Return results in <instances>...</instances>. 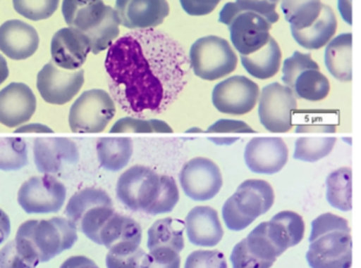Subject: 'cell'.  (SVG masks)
I'll return each instance as SVG.
<instances>
[{"instance_id": "obj_1", "label": "cell", "mask_w": 361, "mask_h": 268, "mask_svg": "<svg viewBox=\"0 0 361 268\" xmlns=\"http://www.w3.org/2000/svg\"><path fill=\"white\" fill-rule=\"evenodd\" d=\"M190 69L183 46L156 29L124 34L105 58L111 96L135 117L166 111L187 84Z\"/></svg>"}, {"instance_id": "obj_2", "label": "cell", "mask_w": 361, "mask_h": 268, "mask_svg": "<svg viewBox=\"0 0 361 268\" xmlns=\"http://www.w3.org/2000/svg\"><path fill=\"white\" fill-rule=\"evenodd\" d=\"M117 198L133 211L157 215L171 212L179 200L176 181L149 167H130L117 181Z\"/></svg>"}, {"instance_id": "obj_3", "label": "cell", "mask_w": 361, "mask_h": 268, "mask_svg": "<svg viewBox=\"0 0 361 268\" xmlns=\"http://www.w3.org/2000/svg\"><path fill=\"white\" fill-rule=\"evenodd\" d=\"M306 261L310 268H350L352 236L344 217L327 212L312 222Z\"/></svg>"}, {"instance_id": "obj_4", "label": "cell", "mask_w": 361, "mask_h": 268, "mask_svg": "<svg viewBox=\"0 0 361 268\" xmlns=\"http://www.w3.org/2000/svg\"><path fill=\"white\" fill-rule=\"evenodd\" d=\"M16 238L24 241L41 263L49 262L78 242L75 224L65 217L29 219L18 228Z\"/></svg>"}, {"instance_id": "obj_5", "label": "cell", "mask_w": 361, "mask_h": 268, "mask_svg": "<svg viewBox=\"0 0 361 268\" xmlns=\"http://www.w3.org/2000/svg\"><path fill=\"white\" fill-rule=\"evenodd\" d=\"M274 203L271 185L264 179H246L226 200L221 210L228 229H246L257 217L265 215Z\"/></svg>"}, {"instance_id": "obj_6", "label": "cell", "mask_w": 361, "mask_h": 268, "mask_svg": "<svg viewBox=\"0 0 361 268\" xmlns=\"http://www.w3.org/2000/svg\"><path fill=\"white\" fill-rule=\"evenodd\" d=\"M65 213L77 230L97 244L101 228L115 213V208L111 196L104 190L86 188L71 196Z\"/></svg>"}, {"instance_id": "obj_7", "label": "cell", "mask_w": 361, "mask_h": 268, "mask_svg": "<svg viewBox=\"0 0 361 268\" xmlns=\"http://www.w3.org/2000/svg\"><path fill=\"white\" fill-rule=\"evenodd\" d=\"M219 23L229 27L234 49L240 55L257 52L269 42L272 25L262 15L251 11H240L233 2H228L219 12Z\"/></svg>"}, {"instance_id": "obj_8", "label": "cell", "mask_w": 361, "mask_h": 268, "mask_svg": "<svg viewBox=\"0 0 361 268\" xmlns=\"http://www.w3.org/2000/svg\"><path fill=\"white\" fill-rule=\"evenodd\" d=\"M189 61L197 77L212 82L231 74L238 65V56L225 38L210 35L192 44Z\"/></svg>"}, {"instance_id": "obj_9", "label": "cell", "mask_w": 361, "mask_h": 268, "mask_svg": "<svg viewBox=\"0 0 361 268\" xmlns=\"http://www.w3.org/2000/svg\"><path fill=\"white\" fill-rule=\"evenodd\" d=\"M116 114L115 101L102 89L82 93L71 106L69 126L73 132H102Z\"/></svg>"}, {"instance_id": "obj_10", "label": "cell", "mask_w": 361, "mask_h": 268, "mask_svg": "<svg viewBox=\"0 0 361 268\" xmlns=\"http://www.w3.org/2000/svg\"><path fill=\"white\" fill-rule=\"evenodd\" d=\"M259 101L257 113L266 130L285 133L293 128V112L297 109V99L291 89L272 82L264 87Z\"/></svg>"}, {"instance_id": "obj_11", "label": "cell", "mask_w": 361, "mask_h": 268, "mask_svg": "<svg viewBox=\"0 0 361 268\" xmlns=\"http://www.w3.org/2000/svg\"><path fill=\"white\" fill-rule=\"evenodd\" d=\"M64 184L52 174L32 177L20 186L18 202L29 215L54 213L62 209L66 200Z\"/></svg>"}, {"instance_id": "obj_12", "label": "cell", "mask_w": 361, "mask_h": 268, "mask_svg": "<svg viewBox=\"0 0 361 268\" xmlns=\"http://www.w3.org/2000/svg\"><path fill=\"white\" fill-rule=\"evenodd\" d=\"M179 181L185 196L195 202L212 200L223 187L221 169L207 158H194L185 162Z\"/></svg>"}, {"instance_id": "obj_13", "label": "cell", "mask_w": 361, "mask_h": 268, "mask_svg": "<svg viewBox=\"0 0 361 268\" xmlns=\"http://www.w3.org/2000/svg\"><path fill=\"white\" fill-rule=\"evenodd\" d=\"M259 97V88L250 78L231 76L213 89L212 103L217 111L243 115L252 111Z\"/></svg>"}, {"instance_id": "obj_14", "label": "cell", "mask_w": 361, "mask_h": 268, "mask_svg": "<svg viewBox=\"0 0 361 268\" xmlns=\"http://www.w3.org/2000/svg\"><path fill=\"white\" fill-rule=\"evenodd\" d=\"M84 84V70H65L54 61L46 63L37 74V90L44 101L64 105L78 94Z\"/></svg>"}, {"instance_id": "obj_15", "label": "cell", "mask_w": 361, "mask_h": 268, "mask_svg": "<svg viewBox=\"0 0 361 268\" xmlns=\"http://www.w3.org/2000/svg\"><path fill=\"white\" fill-rule=\"evenodd\" d=\"M245 162L257 174H276L288 160V148L281 137H255L247 143Z\"/></svg>"}, {"instance_id": "obj_16", "label": "cell", "mask_w": 361, "mask_h": 268, "mask_svg": "<svg viewBox=\"0 0 361 268\" xmlns=\"http://www.w3.org/2000/svg\"><path fill=\"white\" fill-rule=\"evenodd\" d=\"M37 170L44 174L60 172L66 165L79 162L78 146L67 137H37L33 146Z\"/></svg>"}, {"instance_id": "obj_17", "label": "cell", "mask_w": 361, "mask_h": 268, "mask_svg": "<svg viewBox=\"0 0 361 268\" xmlns=\"http://www.w3.org/2000/svg\"><path fill=\"white\" fill-rule=\"evenodd\" d=\"M142 228L132 217L115 211L99 232L97 244L103 245L109 253H128L140 248Z\"/></svg>"}, {"instance_id": "obj_18", "label": "cell", "mask_w": 361, "mask_h": 268, "mask_svg": "<svg viewBox=\"0 0 361 268\" xmlns=\"http://www.w3.org/2000/svg\"><path fill=\"white\" fill-rule=\"evenodd\" d=\"M116 12L122 25L130 30L154 29L169 16L166 0H116Z\"/></svg>"}, {"instance_id": "obj_19", "label": "cell", "mask_w": 361, "mask_h": 268, "mask_svg": "<svg viewBox=\"0 0 361 268\" xmlns=\"http://www.w3.org/2000/svg\"><path fill=\"white\" fill-rule=\"evenodd\" d=\"M37 110V97L30 87L12 82L0 91V124L9 128L28 122Z\"/></svg>"}, {"instance_id": "obj_20", "label": "cell", "mask_w": 361, "mask_h": 268, "mask_svg": "<svg viewBox=\"0 0 361 268\" xmlns=\"http://www.w3.org/2000/svg\"><path fill=\"white\" fill-rule=\"evenodd\" d=\"M90 52L87 37L73 27H63L52 37V61L62 69H80L85 63Z\"/></svg>"}, {"instance_id": "obj_21", "label": "cell", "mask_w": 361, "mask_h": 268, "mask_svg": "<svg viewBox=\"0 0 361 268\" xmlns=\"http://www.w3.org/2000/svg\"><path fill=\"white\" fill-rule=\"evenodd\" d=\"M261 224L268 242L279 257L287 249L299 244L305 231L303 217L290 210L281 211L270 221Z\"/></svg>"}, {"instance_id": "obj_22", "label": "cell", "mask_w": 361, "mask_h": 268, "mask_svg": "<svg viewBox=\"0 0 361 268\" xmlns=\"http://www.w3.org/2000/svg\"><path fill=\"white\" fill-rule=\"evenodd\" d=\"M37 30L25 21H6L0 25V51L14 60H24L32 56L39 49Z\"/></svg>"}, {"instance_id": "obj_23", "label": "cell", "mask_w": 361, "mask_h": 268, "mask_svg": "<svg viewBox=\"0 0 361 268\" xmlns=\"http://www.w3.org/2000/svg\"><path fill=\"white\" fill-rule=\"evenodd\" d=\"M185 228L188 238L195 246H216L224 236L219 213L212 207H194L185 217Z\"/></svg>"}, {"instance_id": "obj_24", "label": "cell", "mask_w": 361, "mask_h": 268, "mask_svg": "<svg viewBox=\"0 0 361 268\" xmlns=\"http://www.w3.org/2000/svg\"><path fill=\"white\" fill-rule=\"evenodd\" d=\"M109 6L103 0H63L62 13L69 27L87 35L104 20Z\"/></svg>"}, {"instance_id": "obj_25", "label": "cell", "mask_w": 361, "mask_h": 268, "mask_svg": "<svg viewBox=\"0 0 361 268\" xmlns=\"http://www.w3.org/2000/svg\"><path fill=\"white\" fill-rule=\"evenodd\" d=\"M291 30V35L302 48L319 50L331 42L337 31L335 13L326 4H322L320 16L307 29Z\"/></svg>"}, {"instance_id": "obj_26", "label": "cell", "mask_w": 361, "mask_h": 268, "mask_svg": "<svg viewBox=\"0 0 361 268\" xmlns=\"http://www.w3.org/2000/svg\"><path fill=\"white\" fill-rule=\"evenodd\" d=\"M352 34L342 33L331 39L325 49L327 71L340 82L352 80Z\"/></svg>"}, {"instance_id": "obj_27", "label": "cell", "mask_w": 361, "mask_h": 268, "mask_svg": "<svg viewBox=\"0 0 361 268\" xmlns=\"http://www.w3.org/2000/svg\"><path fill=\"white\" fill-rule=\"evenodd\" d=\"M282 52L280 46L274 38L270 37L269 42L249 55H240L243 67L253 77L259 79H268L274 77L280 69Z\"/></svg>"}, {"instance_id": "obj_28", "label": "cell", "mask_w": 361, "mask_h": 268, "mask_svg": "<svg viewBox=\"0 0 361 268\" xmlns=\"http://www.w3.org/2000/svg\"><path fill=\"white\" fill-rule=\"evenodd\" d=\"M134 152L130 137H102L97 143V153L105 170H122L128 166Z\"/></svg>"}, {"instance_id": "obj_29", "label": "cell", "mask_w": 361, "mask_h": 268, "mask_svg": "<svg viewBox=\"0 0 361 268\" xmlns=\"http://www.w3.org/2000/svg\"><path fill=\"white\" fill-rule=\"evenodd\" d=\"M185 222L166 217L158 219L147 230V248L149 250L166 247L180 253L185 248L183 238Z\"/></svg>"}, {"instance_id": "obj_30", "label": "cell", "mask_w": 361, "mask_h": 268, "mask_svg": "<svg viewBox=\"0 0 361 268\" xmlns=\"http://www.w3.org/2000/svg\"><path fill=\"white\" fill-rule=\"evenodd\" d=\"M326 200L340 211L352 210V170L342 167L333 171L326 179Z\"/></svg>"}, {"instance_id": "obj_31", "label": "cell", "mask_w": 361, "mask_h": 268, "mask_svg": "<svg viewBox=\"0 0 361 268\" xmlns=\"http://www.w3.org/2000/svg\"><path fill=\"white\" fill-rule=\"evenodd\" d=\"M331 84L320 69H305L295 78L293 91L295 96L308 101L326 98Z\"/></svg>"}, {"instance_id": "obj_32", "label": "cell", "mask_w": 361, "mask_h": 268, "mask_svg": "<svg viewBox=\"0 0 361 268\" xmlns=\"http://www.w3.org/2000/svg\"><path fill=\"white\" fill-rule=\"evenodd\" d=\"M321 0H281V8L290 29L304 30L312 25L322 11Z\"/></svg>"}, {"instance_id": "obj_33", "label": "cell", "mask_w": 361, "mask_h": 268, "mask_svg": "<svg viewBox=\"0 0 361 268\" xmlns=\"http://www.w3.org/2000/svg\"><path fill=\"white\" fill-rule=\"evenodd\" d=\"M120 25L121 23L115 8L109 6L104 20L94 31L85 35L90 42V52L99 54L107 50L119 36Z\"/></svg>"}, {"instance_id": "obj_34", "label": "cell", "mask_w": 361, "mask_h": 268, "mask_svg": "<svg viewBox=\"0 0 361 268\" xmlns=\"http://www.w3.org/2000/svg\"><path fill=\"white\" fill-rule=\"evenodd\" d=\"M39 263L32 249L18 238L10 241L0 250V268H37Z\"/></svg>"}, {"instance_id": "obj_35", "label": "cell", "mask_w": 361, "mask_h": 268, "mask_svg": "<svg viewBox=\"0 0 361 268\" xmlns=\"http://www.w3.org/2000/svg\"><path fill=\"white\" fill-rule=\"evenodd\" d=\"M28 164V148L22 137H0V170L18 171Z\"/></svg>"}, {"instance_id": "obj_36", "label": "cell", "mask_w": 361, "mask_h": 268, "mask_svg": "<svg viewBox=\"0 0 361 268\" xmlns=\"http://www.w3.org/2000/svg\"><path fill=\"white\" fill-rule=\"evenodd\" d=\"M336 143V137H300L295 145L293 158L314 162L329 155Z\"/></svg>"}, {"instance_id": "obj_37", "label": "cell", "mask_w": 361, "mask_h": 268, "mask_svg": "<svg viewBox=\"0 0 361 268\" xmlns=\"http://www.w3.org/2000/svg\"><path fill=\"white\" fill-rule=\"evenodd\" d=\"M111 133H172L168 122L156 118L123 117L115 122Z\"/></svg>"}, {"instance_id": "obj_38", "label": "cell", "mask_w": 361, "mask_h": 268, "mask_svg": "<svg viewBox=\"0 0 361 268\" xmlns=\"http://www.w3.org/2000/svg\"><path fill=\"white\" fill-rule=\"evenodd\" d=\"M60 0H13L16 12L30 20L49 18L58 10Z\"/></svg>"}, {"instance_id": "obj_39", "label": "cell", "mask_w": 361, "mask_h": 268, "mask_svg": "<svg viewBox=\"0 0 361 268\" xmlns=\"http://www.w3.org/2000/svg\"><path fill=\"white\" fill-rule=\"evenodd\" d=\"M305 69H320V67L312 58V55L295 51L283 63L282 80L284 86L288 87L289 89L293 88L295 78Z\"/></svg>"}, {"instance_id": "obj_40", "label": "cell", "mask_w": 361, "mask_h": 268, "mask_svg": "<svg viewBox=\"0 0 361 268\" xmlns=\"http://www.w3.org/2000/svg\"><path fill=\"white\" fill-rule=\"evenodd\" d=\"M140 268H180V255L173 249L158 247L145 253Z\"/></svg>"}, {"instance_id": "obj_41", "label": "cell", "mask_w": 361, "mask_h": 268, "mask_svg": "<svg viewBox=\"0 0 361 268\" xmlns=\"http://www.w3.org/2000/svg\"><path fill=\"white\" fill-rule=\"evenodd\" d=\"M185 268H228V264L221 251L196 250L187 257Z\"/></svg>"}, {"instance_id": "obj_42", "label": "cell", "mask_w": 361, "mask_h": 268, "mask_svg": "<svg viewBox=\"0 0 361 268\" xmlns=\"http://www.w3.org/2000/svg\"><path fill=\"white\" fill-rule=\"evenodd\" d=\"M230 261H231L232 268H270L274 265V263L262 261L253 255L247 248L245 238L240 241L232 249Z\"/></svg>"}, {"instance_id": "obj_43", "label": "cell", "mask_w": 361, "mask_h": 268, "mask_svg": "<svg viewBox=\"0 0 361 268\" xmlns=\"http://www.w3.org/2000/svg\"><path fill=\"white\" fill-rule=\"evenodd\" d=\"M280 0H235L234 8L240 11H251L265 17L271 25L279 20L276 6Z\"/></svg>"}, {"instance_id": "obj_44", "label": "cell", "mask_w": 361, "mask_h": 268, "mask_svg": "<svg viewBox=\"0 0 361 268\" xmlns=\"http://www.w3.org/2000/svg\"><path fill=\"white\" fill-rule=\"evenodd\" d=\"M145 251L138 248L136 251L128 253H107V268H140L141 262L145 257Z\"/></svg>"}, {"instance_id": "obj_45", "label": "cell", "mask_w": 361, "mask_h": 268, "mask_svg": "<svg viewBox=\"0 0 361 268\" xmlns=\"http://www.w3.org/2000/svg\"><path fill=\"white\" fill-rule=\"evenodd\" d=\"M181 8L191 16H204L215 10L221 0H179Z\"/></svg>"}, {"instance_id": "obj_46", "label": "cell", "mask_w": 361, "mask_h": 268, "mask_svg": "<svg viewBox=\"0 0 361 268\" xmlns=\"http://www.w3.org/2000/svg\"><path fill=\"white\" fill-rule=\"evenodd\" d=\"M207 132L255 133L247 122L238 120H219L209 126Z\"/></svg>"}, {"instance_id": "obj_47", "label": "cell", "mask_w": 361, "mask_h": 268, "mask_svg": "<svg viewBox=\"0 0 361 268\" xmlns=\"http://www.w3.org/2000/svg\"><path fill=\"white\" fill-rule=\"evenodd\" d=\"M60 268H100L94 261L84 255H75L68 257Z\"/></svg>"}, {"instance_id": "obj_48", "label": "cell", "mask_w": 361, "mask_h": 268, "mask_svg": "<svg viewBox=\"0 0 361 268\" xmlns=\"http://www.w3.org/2000/svg\"><path fill=\"white\" fill-rule=\"evenodd\" d=\"M295 132H336L334 125H299Z\"/></svg>"}, {"instance_id": "obj_49", "label": "cell", "mask_w": 361, "mask_h": 268, "mask_svg": "<svg viewBox=\"0 0 361 268\" xmlns=\"http://www.w3.org/2000/svg\"><path fill=\"white\" fill-rule=\"evenodd\" d=\"M10 232H11V221L9 215L3 209H0V245L9 238Z\"/></svg>"}, {"instance_id": "obj_50", "label": "cell", "mask_w": 361, "mask_h": 268, "mask_svg": "<svg viewBox=\"0 0 361 268\" xmlns=\"http://www.w3.org/2000/svg\"><path fill=\"white\" fill-rule=\"evenodd\" d=\"M16 132H27V133H52L54 130L49 127L46 126V125L39 124V122H35V124H27L23 125V126L18 127L16 129Z\"/></svg>"}, {"instance_id": "obj_51", "label": "cell", "mask_w": 361, "mask_h": 268, "mask_svg": "<svg viewBox=\"0 0 361 268\" xmlns=\"http://www.w3.org/2000/svg\"><path fill=\"white\" fill-rule=\"evenodd\" d=\"M338 10L342 19L348 25H352V0H338Z\"/></svg>"}, {"instance_id": "obj_52", "label": "cell", "mask_w": 361, "mask_h": 268, "mask_svg": "<svg viewBox=\"0 0 361 268\" xmlns=\"http://www.w3.org/2000/svg\"><path fill=\"white\" fill-rule=\"evenodd\" d=\"M9 76V67L5 57L0 55V84H3Z\"/></svg>"}, {"instance_id": "obj_53", "label": "cell", "mask_w": 361, "mask_h": 268, "mask_svg": "<svg viewBox=\"0 0 361 268\" xmlns=\"http://www.w3.org/2000/svg\"><path fill=\"white\" fill-rule=\"evenodd\" d=\"M210 139L215 141L216 145H232L238 141V137H211Z\"/></svg>"}, {"instance_id": "obj_54", "label": "cell", "mask_w": 361, "mask_h": 268, "mask_svg": "<svg viewBox=\"0 0 361 268\" xmlns=\"http://www.w3.org/2000/svg\"><path fill=\"white\" fill-rule=\"evenodd\" d=\"M188 133L190 132H202V129L198 128V127H193V128L189 129V130H187Z\"/></svg>"}]
</instances>
